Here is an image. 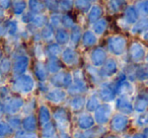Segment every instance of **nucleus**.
Segmentation results:
<instances>
[{
	"label": "nucleus",
	"mask_w": 148,
	"mask_h": 138,
	"mask_svg": "<svg viewBox=\"0 0 148 138\" xmlns=\"http://www.w3.org/2000/svg\"><path fill=\"white\" fill-rule=\"evenodd\" d=\"M101 8H99V6H93L91 8V12H90V21H95L97 19H99V15L101 14Z\"/></svg>",
	"instance_id": "f03ea898"
},
{
	"label": "nucleus",
	"mask_w": 148,
	"mask_h": 138,
	"mask_svg": "<svg viewBox=\"0 0 148 138\" xmlns=\"http://www.w3.org/2000/svg\"><path fill=\"white\" fill-rule=\"evenodd\" d=\"M75 4H76L77 7H79L82 10H84L85 8H87L89 6V3L87 2V0H76Z\"/></svg>",
	"instance_id": "7ed1b4c3"
},
{
	"label": "nucleus",
	"mask_w": 148,
	"mask_h": 138,
	"mask_svg": "<svg viewBox=\"0 0 148 138\" xmlns=\"http://www.w3.org/2000/svg\"><path fill=\"white\" fill-rule=\"evenodd\" d=\"M68 38V35L63 31H60L59 32V35H58V40L61 41V43H65V41L67 40Z\"/></svg>",
	"instance_id": "20e7f679"
},
{
	"label": "nucleus",
	"mask_w": 148,
	"mask_h": 138,
	"mask_svg": "<svg viewBox=\"0 0 148 138\" xmlns=\"http://www.w3.org/2000/svg\"><path fill=\"white\" fill-rule=\"evenodd\" d=\"M136 17H137V11L134 7H129L126 11V19L130 23H133L136 21Z\"/></svg>",
	"instance_id": "f257e3e1"
}]
</instances>
